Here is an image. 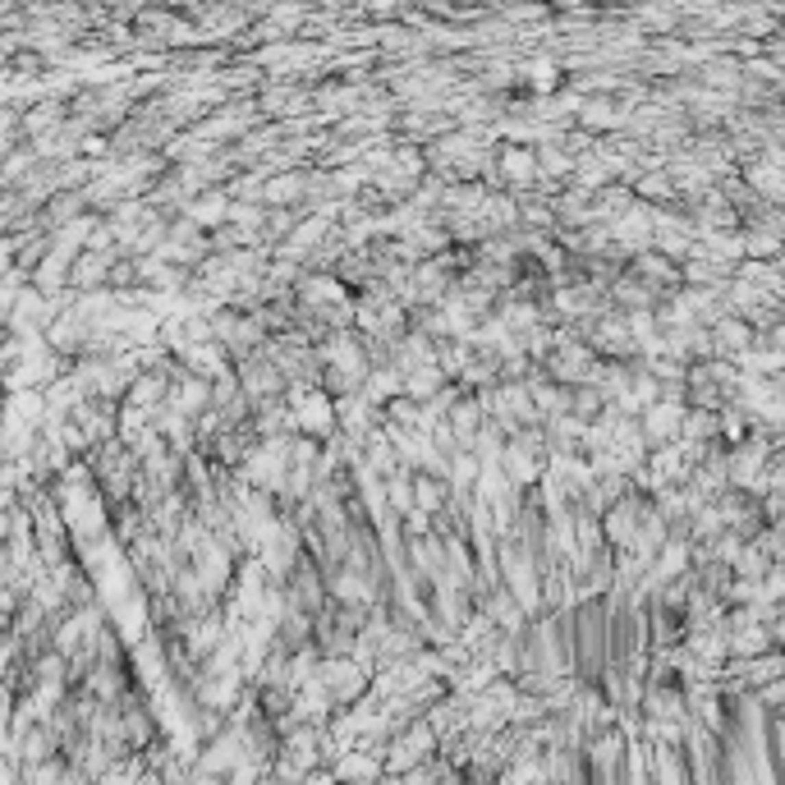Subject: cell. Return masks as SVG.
<instances>
[{"instance_id": "cell-1", "label": "cell", "mask_w": 785, "mask_h": 785, "mask_svg": "<svg viewBox=\"0 0 785 785\" xmlns=\"http://www.w3.org/2000/svg\"><path fill=\"white\" fill-rule=\"evenodd\" d=\"M506 170L510 175H533V156L528 152H506Z\"/></svg>"}]
</instances>
